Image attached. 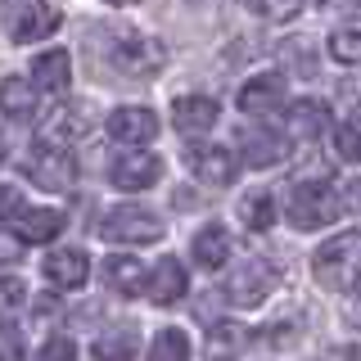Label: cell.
<instances>
[{
  "instance_id": "ac0fdd59",
  "label": "cell",
  "mask_w": 361,
  "mask_h": 361,
  "mask_svg": "<svg viewBox=\"0 0 361 361\" xmlns=\"http://www.w3.org/2000/svg\"><path fill=\"white\" fill-rule=\"evenodd\" d=\"M145 267L135 262V257H109L104 262V285L113 293H122V298H135V293H145Z\"/></svg>"
},
{
  "instance_id": "e575fe53",
  "label": "cell",
  "mask_w": 361,
  "mask_h": 361,
  "mask_svg": "<svg viewBox=\"0 0 361 361\" xmlns=\"http://www.w3.org/2000/svg\"><path fill=\"white\" fill-rule=\"evenodd\" d=\"M353 203L361 208V180H353Z\"/></svg>"
},
{
  "instance_id": "d6a6232c",
  "label": "cell",
  "mask_w": 361,
  "mask_h": 361,
  "mask_svg": "<svg viewBox=\"0 0 361 361\" xmlns=\"http://www.w3.org/2000/svg\"><path fill=\"white\" fill-rule=\"evenodd\" d=\"M73 353H77V348L68 343V338H50V343L41 348V357H73Z\"/></svg>"
},
{
  "instance_id": "ffe728a7",
  "label": "cell",
  "mask_w": 361,
  "mask_h": 361,
  "mask_svg": "<svg viewBox=\"0 0 361 361\" xmlns=\"http://www.w3.org/2000/svg\"><path fill=\"white\" fill-rule=\"evenodd\" d=\"M195 262L203 267V271H217V267H226V257H231V235L221 231V226H203V231L195 235Z\"/></svg>"
},
{
  "instance_id": "3957f363",
  "label": "cell",
  "mask_w": 361,
  "mask_h": 361,
  "mask_svg": "<svg viewBox=\"0 0 361 361\" xmlns=\"http://www.w3.org/2000/svg\"><path fill=\"white\" fill-rule=\"evenodd\" d=\"M0 27L9 32V41L27 45V41H45L59 27V9L41 5V0H5L0 5Z\"/></svg>"
},
{
  "instance_id": "9a60e30c",
  "label": "cell",
  "mask_w": 361,
  "mask_h": 361,
  "mask_svg": "<svg viewBox=\"0 0 361 361\" xmlns=\"http://www.w3.org/2000/svg\"><path fill=\"white\" fill-rule=\"evenodd\" d=\"M90 276V262L86 253H77V248H63V253H50L45 257V280L59 289H82Z\"/></svg>"
},
{
  "instance_id": "5bb4252c",
  "label": "cell",
  "mask_w": 361,
  "mask_h": 361,
  "mask_svg": "<svg viewBox=\"0 0 361 361\" xmlns=\"http://www.w3.org/2000/svg\"><path fill=\"white\" fill-rule=\"evenodd\" d=\"M37 95H41L37 82H27V77H5V82H0V113L14 118V122L37 118Z\"/></svg>"
},
{
  "instance_id": "f1b7e54d",
  "label": "cell",
  "mask_w": 361,
  "mask_h": 361,
  "mask_svg": "<svg viewBox=\"0 0 361 361\" xmlns=\"http://www.w3.org/2000/svg\"><path fill=\"white\" fill-rule=\"evenodd\" d=\"M262 14L271 18V23H289V18H298V9H302V0H262Z\"/></svg>"
},
{
  "instance_id": "4fadbf2b",
  "label": "cell",
  "mask_w": 361,
  "mask_h": 361,
  "mask_svg": "<svg viewBox=\"0 0 361 361\" xmlns=\"http://www.w3.org/2000/svg\"><path fill=\"white\" fill-rule=\"evenodd\" d=\"M185 285H190V280H185V267H180L176 257H163V262L149 271V280H145V293H149L158 307H172L180 293H185Z\"/></svg>"
},
{
  "instance_id": "277c9868",
  "label": "cell",
  "mask_w": 361,
  "mask_h": 361,
  "mask_svg": "<svg viewBox=\"0 0 361 361\" xmlns=\"http://www.w3.org/2000/svg\"><path fill=\"white\" fill-rule=\"evenodd\" d=\"M109 63L118 68L127 82H149L154 73H163L167 63V50L149 37H118L109 45Z\"/></svg>"
},
{
  "instance_id": "7402d4cb",
  "label": "cell",
  "mask_w": 361,
  "mask_h": 361,
  "mask_svg": "<svg viewBox=\"0 0 361 361\" xmlns=\"http://www.w3.org/2000/svg\"><path fill=\"white\" fill-rule=\"evenodd\" d=\"M240 221L248 226V231H271L276 226V203H271V195H244L240 199Z\"/></svg>"
},
{
  "instance_id": "74e56055",
  "label": "cell",
  "mask_w": 361,
  "mask_h": 361,
  "mask_svg": "<svg viewBox=\"0 0 361 361\" xmlns=\"http://www.w3.org/2000/svg\"><path fill=\"white\" fill-rule=\"evenodd\" d=\"M357 9H361V0H357Z\"/></svg>"
},
{
  "instance_id": "83f0119b",
  "label": "cell",
  "mask_w": 361,
  "mask_h": 361,
  "mask_svg": "<svg viewBox=\"0 0 361 361\" xmlns=\"http://www.w3.org/2000/svg\"><path fill=\"white\" fill-rule=\"evenodd\" d=\"M140 353V343L131 338V330H118V334H104L95 343V357H135Z\"/></svg>"
},
{
  "instance_id": "603a6c76",
  "label": "cell",
  "mask_w": 361,
  "mask_h": 361,
  "mask_svg": "<svg viewBox=\"0 0 361 361\" xmlns=\"http://www.w3.org/2000/svg\"><path fill=\"white\" fill-rule=\"evenodd\" d=\"M330 54H334L338 63H361V23L334 27V37H330Z\"/></svg>"
},
{
  "instance_id": "484cf974",
  "label": "cell",
  "mask_w": 361,
  "mask_h": 361,
  "mask_svg": "<svg viewBox=\"0 0 361 361\" xmlns=\"http://www.w3.org/2000/svg\"><path fill=\"white\" fill-rule=\"evenodd\" d=\"M334 154L343 163H361V127H353V122L334 127Z\"/></svg>"
},
{
  "instance_id": "836d02e7",
  "label": "cell",
  "mask_w": 361,
  "mask_h": 361,
  "mask_svg": "<svg viewBox=\"0 0 361 361\" xmlns=\"http://www.w3.org/2000/svg\"><path fill=\"white\" fill-rule=\"evenodd\" d=\"M18 257V240L14 235H0V262H14Z\"/></svg>"
},
{
  "instance_id": "8d00e7d4",
  "label": "cell",
  "mask_w": 361,
  "mask_h": 361,
  "mask_svg": "<svg viewBox=\"0 0 361 361\" xmlns=\"http://www.w3.org/2000/svg\"><path fill=\"white\" fill-rule=\"evenodd\" d=\"M0 163H5V145H0Z\"/></svg>"
},
{
  "instance_id": "8fae6325",
  "label": "cell",
  "mask_w": 361,
  "mask_h": 361,
  "mask_svg": "<svg viewBox=\"0 0 361 361\" xmlns=\"http://www.w3.org/2000/svg\"><path fill=\"white\" fill-rule=\"evenodd\" d=\"M285 77L280 73H262V77H253L244 90H240V109L244 113H253V118H262V113H276V109H285Z\"/></svg>"
},
{
  "instance_id": "f546056e",
  "label": "cell",
  "mask_w": 361,
  "mask_h": 361,
  "mask_svg": "<svg viewBox=\"0 0 361 361\" xmlns=\"http://www.w3.org/2000/svg\"><path fill=\"white\" fill-rule=\"evenodd\" d=\"M23 293H27V285L18 276H0V307H18Z\"/></svg>"
},
{
  "instance_id": "6da1fadb",
  "label": "cell",
  "mask_w": 361,
  "mask_h": 361,
  "mask_svg": "<svg viewBox=\"0 0 361 361\" xmlns=\"http://www.w3.org/2000/svg\"><path fill=\"white\" fill-rule=\"evenodd\" d=\"M312 271H316V280L334 293L357 289L361 285V231H343V235H334L330 244H321L316 257H312Z\"/></svg>"
},
{
  "instance_id": "52a82bcc",
  "label": "cell",
  "mask_w": 361,
  "mask_h": 361,
  "mask_svg": "<svg viewBox=\"0 0 361 361\" xmlns=\"http://www.w3.org/2000/svg\"><path fill=\"white\" fill-rule=\"evenodd\" d=\"M27 176L45 190H73L77 180V163L73 154L59 149V145H37V154L27 158Z\"/></svg>"
},
{
  "instance_id": "d590c367",
  "label": "cell",
  "mask_w": 361,
  "mask_h": 361,
  "mask_svg": "<svg viewBox=\"0 0 361 361\" xmlns=\"http://www.w3.org/2000/svg\"><path fill=\"white\" fill-rule=\"evenodd\" d=\"M109 5H131V0H109Z\"/></svg>"
},
{
  "instance_id": "cb8c5ba5",
  "label": "cell",
  "mask_w": 361,
  "mask_h": 361,
  "mask_svg": "<svg viewBox=\"0 0 361 361\" xmlns=\"http://www.w3.org/2000/svg\"><path fill=\"white\" fill-rule=\"evenodd\" d=\"M149 357L154 361H180V357H190V338L180 330H158V338L149 343Z\"/></svg>"
},
{
  "instance_id": "1f68e13d",
  "label": "cell",
  "mask_w": 361,
  "mask_h": 361,
  "mask_svg": "<svg viewBox=\"0 0 361 361\" xmlns=\"http://www.w3.org/2000/svg\"><path fill=\"white\" fill-rule=\"evenodd\" d=\"M18 212V185H0V221Z\"/></svg>"
},
{
  "instance_id": "7a4b0ae2",
  "label": "cell",
  "mask_w": 361,
  "mask_h": 361,
  "mask_svg": "<svg viewBox=\"0 0 361 361\" xmlns=\"http://www.w3.org/2000/svg\"><path fill=\"white\" fill-rule=\"evenodd\" d=\"M338 212H343V199L325 180H298L289 190V221L298 231H321V226L338 221Z\"/></svg>"
},
{
  "instance_id": "2e32d148",
  "label": "cell",
  "mask_w": 361,
  "mask_h": 361,
  "mask_svg": "<svg viewBox=\"0 0 361 361\" xmlns=\"http://www.w3.org/2000/svg\"><path fill=\"white\" fill-rule=\"evenodd\" d=\"M285 154H289V140L285 135H276V131H244V163L248 167H276V163H285Z\"/></svg>"
},
{
  "instance_id": "ba28073f",
  "label": "cell",
  "mask_w": 361,
  "mask_h": 361,
  "mask_svg": "<svg viewBox=\"0 0 361 361\" xmlns=\"http://www.w3.org/2000/svg\"><path fill=\"white\" fill-rule=\"evenodd\" d=\"M109 176H113L118 190H149L154 180L163 176V163H158L154 154H145V149H127V154L113 158Z\"/></svg>"
},
{
  "instance_id": "e0dca14e",
  "label": "cell",
  "mask_w": 361,
  "mask_h": 361,
  "mask_svg": "<svg viewBox=\"0 0 361 361\" xmlns=\"http://www.w3.org/2000/svg\"><path fill=\"white\" fill-rule=\"evenodd\" d=\"M32 77H37V86L50 90V95L68 90V82H73V59H68V50L37 54V63H32Z\"/></svg>"
},
{
  "instance_id": "d6986e66",
  "label": "cell",
  "mask_w": 361,
  "mask_h": 361,
  "mask_svg": "<svg viewBox=\"0 0 361 361\" xmlns=\"http://www.w3.org/2000/svg\"><path fill=\"white\" fill-rule=\"evenodd\" d=\"M63 231V212L59 208H18V235L32 244H45Z\"/></svg>"
},
{
  "instance_id": "44dd1931",
  "label": "cell",
  "mask_w": 361,
  "mask_h": 361,
  "mask_svg": "<svg viewBox=\"0 0 361 361\" xmlns=\"http://www.w3.org/2000/svg\"><path fill=\"white\" fill-rule=\"evenodd\" d=\"M325 127H330V109H325L321 99H298V104L289 109V131L298 135V140H316Z\"/></svg>"
},
{
  "instance_id": "8992f818",
  "label": "cell",
  "mask_w": 361,
  "mask_h": 361,
  "mask_svg": "<svg viewBox=\"0 0 361 361\" xmlns=\"http://www.w3.org/2000/svg\"><path fill=\"white\" fill-rule=\"evenodd\" d=\"M271 289H276V271H271L262 257H253V262L235 267L231 276H226L221 293H226V302H235V307H257Z\"/></svg>"
},
{
  "instance_id": "5b68a950",
  "label": "cell",
  "mask_w": 361,
  "mask_h": 361,
  "mask_svg": "<svg viewBox=\"0 0 361 361\" xmlns=\"http://www.w3.org/2000/svg\"><path fill=\"white\" fill-rule=\"evenodd\" d=\"M99 235H104V240H118V244H154V240H163V221H158L149 208L122 203V208L104 212Z\"/></svg>"
},
{
  "instance_id": "30bf717a",
  "label": "cell",
  "mask_w": 361,
  "mask_h": 361,
  "mask_svg": "<svg viewBox=\"0 0 361 361\" xmlns=\"http://www.w3.org/2000/svg\"><path fill=\"white\" fill-rule=\"evenodd\" d=\"M190 167H195V176L203 185H231L240 163H235V154L226 145H195L190 149Z\"/></svg>"
},
{
  "instance_id": "7c38bea8",
  "label": "cell",
  "mask_w": 361,
  "mask_h": 361,
  "mask_svg": "<svg viewBox=\"0 0 361 361\" xmlns=\"http://www.w3.org/2000/svg\"><path fill=\"white\" fill-rule=\"evenodd\" d=\"M217 113H221L217 99H208V95H180L176 109H172V122H176L180 135H203V131L217 127Z\"/></svg>"
},
{
  "instance_id": "9c48e42d",
  "label": "cell",
  "mask_w": 361,
  "mask_h": 361,
  "mask_svg": "<svg viewBox=\"0 0 361 361\" xmlns=\"http://www.w3.org/2000/svg\"><path fill=\"white\" fill-rule=\"evenodd\" d=\"M109 135H113V140H122V145H149L154 135H158L154 109H145V104H122V109H113V113H109Z\"/></svg>"
},
{
  "instance_id": "4316f807",
  "label": "cell",
  "mask_w": 361,
  "mask_h": 361,
  "mask_svg": "<svg viewBox=\"0 0 361 361\" xmlns=\"http://www.w3.org/2000/svg\"><path fill=\"white\" fill-rule=\"evenodd\" d=\"M86 104H73V109H59V118L50 122V131L54 135H82L86 127H90V118H86Z\"/></svg>"
},
{
  "instance_id": "d4e9b609",
  "label": "cell",
  "mask_w": 361,
  "mask_h": 361,
  "mask_svg": "<svg viewBox=\"0 0 361 361\" xmlns=\"http://www.w3.org/2000/svg\"><path fill=\"white\" fill-rule=\"evenodd\" d=\"M248 343V330H244V325H231V321H226V325H212V353H240V348Z\"/></svg>"
},
{
  "instance_id": "4dcf8cb0",
  "label": "cell",
  "mask_w": 361,
  "mask_h": 361,
  "mask_svg": "<svg viewBox=\"0 0 361 361\" xmlns=\"http://www.w3.org/2000/svg\"><path fill=\"white\" fill-rule=\"evenodd\" d=\"M0 357H23V338L14 325H5L0 321Z\"/></svg>"
}]
</instances>
